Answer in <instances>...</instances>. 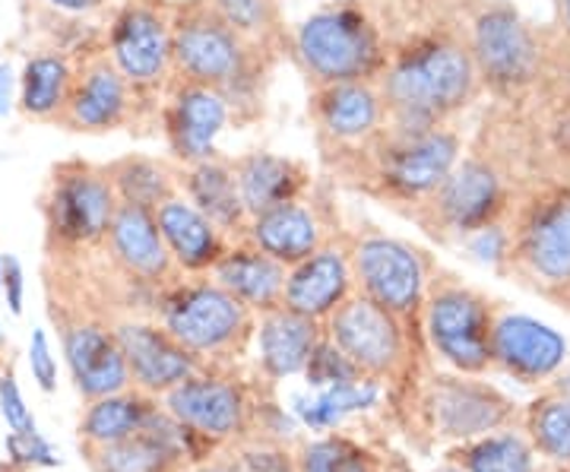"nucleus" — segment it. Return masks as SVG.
I'll return each instance as SVG.
<instances>
[{
	"instance_id": "nucleus-2",
	"label": "nucleus",
	"mask_w": 570,
	"mask_h": 472,
	"mask_svg": "<svg viewBox=\"0 0 570 472\" xmlns=\"http://www.w3.org/2000/svg\"><path fill=\"white\" fill-rule=\"evenodd\" d=\"M273 63V55L228 29L200 0L171 3V77L223 92L238 124L261 118Z\"/></svg>"
},
{
	"instance_id": "nucleus-25",
	"label": "nucleus",
	"mask_w": 570,
	"mask_h": 472,
	"mask_svg": "<svg viewBox=\"0 0 570 472\" xmlns=\"http://www.w3.org/2000/svg\"><path fill=\"white\" fill-rule=\"evenodd\" d=\"M326 238H333V232L326 228L321 204L307 197L273 206L261 216H250L245 232V242L257 245L285 267H295L298 260H305Z\"/></svg>"
},
{
	"instance_id": "nucleus-22",
	"label": "nucleus",
	"mask_w": 570,
	"mask_h": 472,
	"mask_svg": "<svg viewBox=\"0 0 570 472\" xmlns=\"http://www.w3.org/2000/svg\"><path fill=\"white\" fill-rule=\"evenodd\" d=\"M165 412L187 432L225 441L235 437L245 425V393L238 384L194 371L165 393Z\"/></svg>"
},
{
	"instance_id": "nucleus-6",
	"label": "nucleus",
	"mask_w": 570,
	"mask_h": 472,
	"mask_svg": "<svg viewBox=\"0 0 570 472\" xmlns=\"http://www.w3.org/2000/svg\"><path fill=\"white\" fill-rule=\"evenodd\" d=\"M105 51L137 96V121L156 118L171 82V3L121 0L108 20Z\"/></svg>"
},
{
	"instance_id": "nucleus-34",
	"label": "nucleus",
	"mask_w": 570,
	"mask_h": 472,
	"mask_svg": "<svg viewBox=\"0 0 570 472\" xmlns=\"http://www.w3.org/2000/svg\"><path fill=\"white\" fill-rule=\"evenodd\" d=\"M219 20L254 48L279 58L288 51L292 32L285 29L279 0H200Z\"/></svg>"
},
{
	"instance_id": "nucleus-42",
	"label": "nucleus",
	"mask_w": 570,
	"mask_h": 472,
	"mask_svg": "<svg viewBox=\"0 0 570 472\" xmlns=\"http://www.w3.org/2000/svg\"><path fill=\"white\" fill-rule=\"evenodd\" d=\"M0 415L7 422V429L17 434H32L36 432V419L22 400L20 384H17V374L13 371H3L0 374Z\"/></svg>"
},
{
	"instance_id": "nucleus-38",
	"label": "nucleus",
	"mask_w": 570,
	"mask_h": 472,
	"mask_svg": "<svg viewBox=\"0 0 570 472\" xmlns=\"http://www.w3.org/2000/svg\"><path fill=\"white\" fill-rule=\"evenodd\" d=\"M298 472H371L367 456L343 437L311 441L295 456Z\"/></svg>"
},
{
	"instance_id": "nucleus-1",
	"label": "nucleus",
	"mask_w": 570,
	"mask_h": 472,
	"mask_svg": "<svg viewBox=\"0 0 570 472\" xmlns=\"http://www.w3.org/2000/svg\"><path fill=\"white\" fill-rule=\"evenodd\" d=\"M371 7L387 41V63L377 80L387 127L450 124L482 86L463 20L448 0H371Z\"/></svg>"
},
{
	"instance_id": "nucleus-46",
	"label": "nucleus",
	"mask_w": 570,
	"mask_h": 472,
	"mask_svg": "<svg viewBox=\"0 0 570 472\" xmlns=\"http://www.w3.org/2000/svg\"><path fill=\"white\" fill-rule=\"evenodd\" d=\"M17 96H20V73L10 61H0V121L17 108Z\"/></svg>"
},
{
	"instance_id": "nucleus-37",
	"label": "nucleus",
	"mask_w": 570,
	"mask_h": 472,
	"mask_svg": "<svg viewBox=\"0 0 570 472\" xmlns=\"http://www.w3.org/2000/svg\"><path fill=\"white\" fill-rule=\"evenodd\" d=\"M527 437L554 466H570V396L542 393L527 410Z\"/></svg>"
},
{
	"instance_id": "nucleus-49",
	"label": "nucleus",
	"mask_w": 570,
	"mask_h": 472,
	"mask_svg": "<svg viewBox=\"0 0 570 472\" xmlns=\"http://www.w3.org/2000/svg\"><path fill=\"white\" fill-rule=\"evenodd\" d=\"M178 472H228V463L225 460H213V463H187Z\"/></svg>"
},
{
	"instance_id": "nucleus-23",
	"label": "nucleus",
	"mask_w": 570,
	"mask_h": 472,
	"mask_svg": "<svg viewBox=\"0 0 570 472\" xmlns=\"http://www.w3.org/2000/svg\"><path fill=\"white\" fill-rule=\"evenodd\" d=\"M105 247L115 267L140 286H165L181 273L165 247L156 213L146 206L118 204L111 228L105 235Z\"/></svg>"
},
{
	"instance_id": "nucleus-10",
	"label": "nucleus",
	"mask_w": 570,
	"mask_h": 472,
	"mask_svg": "<svg viewBox=\"0 0 570 472\" xmlns=\"http://www.w3.org/2000/svg\"><path fill=\"white\" fill-rule=\"evenodd\" d=\"M508 209L510 185L501 165L491 156L469 153L453 165L444 185L425 204L415 206L406 219L419 223L431 238L463 242L472 232L501 223Z\"/></svg>"
},
{
	"instance_id": "nucleus-13",
	"label": "nucleus",
	"mask_w": 570,
	"mask_h": 472,
	"mask_svg": "<svg viewBox=\"0 0 570 472\" xmlns=\"http://www.w3.org/2000/svg\"><path fill=\"white\" fill-rule=\"evenodd\" d=\"M491 302L463 286L453 276H431V286L422 308V327L431 350L438 352L450 368L463 374H482L491 368V327H494Z\"/></svg>"
},
{
	"instance_id": "nucleus-4",
	"label": "nucleus",
	"mask_w": 570,
	"mask_h": 472,
	"mask_svg": "<svg viewBox=\"0 0 570 472\" xmlns=\"http://www.w3.org/2000/svg\"><path fill=\"white\" fill-rule=\"evenodd\" d=\"M288 55L311 86L381 80L387 41L371 0H336L295 26Z\"/></svg>"
},
{
	"instance_id": "nucleus-54",
	"label": "nucleus",
	"mask_w": 570,
	"mask_h": 472,
	"mask_svg": "<svg viewBox=\"0 0 570 472\" xmlns=\"http://www.w3.org/2000/svg\"><path fill=\"white\" fill-rule=\"evenodd\" d=\"M0 286H3V267H0Z\"/></svg>"
},
{
	"instance_id": "nucleus-8",
	"label": "nucleus",
	"mask_w": 570,
	"mask_h": 472,
	"mask_svg": "<svg viewBox=\"0 0 570 472\" xmlns=\"http://www.w3.org/2000/svg\"><path fill=\"white\" fill-rule=\"evenodd\" d=\"M118 204L121 200L105 165H92L86 159L58 163L41 194L48 247L61 254H77L86 247L105 245Z\"/></svg>"
},
{
	"instance_id": "nucleus-15",
	"label": "nucleus",
	"mask_w": 570,
	"mask_h": 472,
	"mask_svg": "<svg viewBox=\"0 0 570 472\" xmlns=\"http://www.w3.org/2000/svg\"><path fill=\"white\" fill-rule=\"evenodd\" d=\"M232 121L235 115L223 92L171 77L159 105V127L171 153V163L197 165L213 156H223L219 137Z\"/></svg>"
},
{
	"instance_id": "nucleus-48",
	"label": "nucleus",
	"mask_w": 570,
	"mask_h": 472,
	"mask_svg": "<svg viewBox=\"0 0 570 472\" xmlns=\"http://www.w3.org/2000/svg\"><path fill=\"white\" fill-rule=\"evenodd\" d=\"M549 391L554 393H564V396H570V355H568V362L561 365V371L551 377V384H549Z\"/></svg>"
},
{
	"instance_id": "nucleus-7",
	"label": "nucleus",
	"mask_w": 570,
	"mask_h": 472,
	"mask_svg": "<svg viewBox=\"0 0 570 472\" xmlns=\"http://www.w3.org/2000/svg\"><path fill=\"white\" fill-rule=\"evenodd\" d=\"M307 115L317 134L326 171L348 181L371 144L387 127V105L377 80H346L311 86Z\"/></svg>"
},
{
	"instance_id": "nucleus-33",
	"label": "nucleus",
	"mask_w": 570,
	"mask_h": 472,
	"mask_svg": "<svg viewBox=\"0 0 570 472\" xmlns=\"http://www.w3.org/2000/svg\"><path fill=\"white\" fill-rule=\"evenodd\" d=\"M156 412L149 393L121 391L89 400V410L80 419V444L86 448H105L118 444L124 437L137 434Z\"/></svg>"
},
{
	"instance_id": "nucleus-41",
	"label": "nucleus",
	"mask_w": 570,
	"mask_h": 472,
	"mask_svg": "<svg viewBox=\"0 0 570 472\" xmlns=\"http://www.w3.org/2000/svg\"><path fill=\"white\" fill-rule=\"evenodd\" d=\"M3 448H7V456H10L13 466H61L58 451H55L39 432H10L7 434V441H3Z\"/></svg>"
},
{
	"instance_id": "nucleus-16",
	"label": "nucleus",
	"mask_w": 570,
	"mask_h": 472,
	"mask_svg": "<svg viewBox=\"0 0 570 472\" xmlns=\"http://www.w3.org/2000/svg\"><path fill=\"white\" fill-rule=\"evenodd\" d=\"M51 317L61 330L63 358L82 400H99L130 387V371L124 362L115 327L89 311H63L51 305Z\"/></svg>"
},
{
	"instance_id": "nucleus-44",
	"label": "nucleus",
	"mask_w": 570,
	"mask_h": 472,
	"mask_svg": "<svg viewBox=\"0 0 570 472\" xmlns=\"http://www.w3.org/2000/svg\"><path fill=\"white\" fill-rule=\"evenodd\" d=\"M466 247L472 250V257L479 264H491V267H504V257H508V228L501 223H494L489 228H479L472 232L469 238H463Z\"/></svg>"
},
{
	"instance_id": "nucleus-43",
	"label": "nucleus",
	"mask_w": 570,
	"mask_h": 472,
	"mask_svg": "<svg viewBox=\"0 0 570 472\" xmlns=\"http://www.w3.org/2000/svg\"><path fill=\"white\" fill-rule=\"evenodd\" d=\"M29 368H32V377L45 393L58 387V362L51 352V340L41 327L32 330V336H29Z\"/></svg>"
},
{
	"instance_id": "nucleus-53",
	"label": "nucleus",
	"mask_w": 570,
	"mask_h": 472,
	"mask_svg": "<svg viewBox=\"0 0 570 472\" xmlns=\"http://www.w3.org/2000/svg\"><path fill=\"white\" fill-rule=\"evenodd\" d=\"M3 343H7V340H3V330H0V352H3Z\"/></svg>"
},
{
	"instance_id": "nucleus-14",
	"label": "nucleus",
	"mask_w": 570,
	"mask_h": 472,
	"mask_svg": "<svg viewBox=\"0 0 570 472\" xmlns=\"http://www.w3.org/2000/svg\"><path fill=\"white\" fill-rule=\"evenodd\" d=\"M326 340L346 355L365 377H393L406 362V324L390 311L371 302L362 292H352L340 308L324 321Z\"/></svg>"
},
{
	"instance_id": "nucleus-30",
	"label": "nucleus",
	"mask_w": 570,
	"mask_h": 472,
	"mask_svg": "<svg viewBox=\"0 0 570 472\" xmlns=\"http://www.w3.org/2000/svg\"><path fill=\"white\" fill-rule=\"evenodd\" d=\"M321 340H324L321 321H311L305 314H295V311L283 308V305L264 311L261 324H257L261 368L273 381L302 374Z\"/></svg>"
},
{
	"instance_id": "nucleus-26",
	"label": "nucleus",
	"mask_w": 570,
	"mask_h": 472,
	"mask_svg": "<svg viewBox=\"0 0 570 472\" xmlns=\"http://www.w3.org/2000/svg\"><path fill=\"white\" fill-rule=\"evenodd\" d=\"M156 223L175 267L181 273H209L228 247L223 228L190 204L181 190L156 209Z\"/></svg>"
},
{
	"instance_id": "nucleus-20",
	"label": "nucleus",
	"mask_w": 570,
	"mask_h": 472,
	"mask_svg": "<svg viewBox=\"0 0 570 472\" xmlns=\"http://www.w3.org/2000/svg\"><path fill=\"white\" fill-rule=\"evenodd\" d=\"M355 292V273L348 257V238H326L324 245L295 267L285 269L283 308L326 321Z\"/></svg>"
},
{
	"instance_id": "nucleus-28",
	"label": "nucleus",
	"mask_w": 570,
	"mask_h": 472,
	"mask_svg": "<svg viewBox=\"0 0 570 472\" xmlns=\"http://www.w3.org/2000/svg\"><path fill=\"white\" fill-rule=\"evenodd\" d=\"M238 194L247 216H261L273 206L307 197L311 168L302 159L276 156V153H245L232 159Z\"/></svg>"
},
{
	"instance_id": "nucleus-45",
	"label": "nucleus",
	"mask_w": 570,
	"mask_h": 472,
	"mask_svg": "<svg viewBox=\"0 0 570 472\" xmlns=\"http://www.w3.org/2000/svg\"><path fill=\"white\" fill-rule=\"evenodd\" d=\"M0 267H3V286H0V295L7 302L10 314H22V298H26V273H22V264L17 254H0Z\"/></svg>"
},
{
	"instance_id": "nucleus-40",
	"label": "nucleus",
	"mask_w": 570,
	"mask_h": 472,
	"mask_svg": "<svg viewBox=\"0 0 570 472\" xmlns=\"http://www.w3.org/2000/svg\"><path fill=\"white\" fill-rule=\"evenodd\" d=\"M228 472H298L295 460L269 441H250L235 448L232 456H225Z\"/></svg>"
},
{
	"instance_id": "nucleus-11",
	"label": "nucleus",
	"mask_w": 570,
	"mask_h": 472,
	"mask_svg": "<svg viewBox=\"0 0 570 472\" xmlns=\"http://www.w3.org/2000/svg\"><path fill=\"white\" fill-rule=\"evenodd\" d=\"M479 82L501 99H517L542 77V41L510 3L485 0L466 20Z\"/></svg>"
},
{
	"instance_id": "nucleus-39",
	"label": "nucleus",
	"mask_w": 570,
	"mask_h": 472,
	"mask_svg": "<svg viewBox=\"0 0 570 472\" xmlns=\"http://www.w3.org/2000/svg\"><path fill=\"white\" fill-rule=\"evenodd\" d=\"M305 377L311 387H330V384H346V381H358V377H365L362 371L355 368L352 362H348L343 352L336 350L330 340L317 343V350L311 355V362H307Z\"/></svg>"
},
{
	"instance_id": "nucleus-9",
	"label": "nucleus",
	"mask_w": 570,
	"mask_h": 472,
	"mask_svg": "<svg viewBox=\"0 0 570 472\" xmlns=\"http://www.w3.org/2000/svg\"><path fill=\"white\" fill-rule=\"evenodd\" d=\"M156 317L197 358L238 350L254 330V311L216 279H171L159 286Z\"/></svg>"
},
{
	"instance_id": "nucleus-50",
	"label": "nucleus",
	"mask_w": 570,
	"mask_h": 472,
	"mask_svg": "<svg viewBox=\"0 0 570 472\" xmlns=\"http://www.w3.org/2000/svg\"><path fill=\"white\" fill-rule=\"evenodd\" d=\"M558 10H561V26H564L570 39V0H558Z\"/></svg>"
},
{
	"instance_id": "nucleus-27",
	"label": "nucleus",
	"mask_w": 570,
	"mask_h": 472,
	"mask_svg": "<svg viewBox=\"0 0 570 472\" xmlns=\"http://www.w3.org/2000/svg\"><path fill=\"white\" fill-rule=\"evenodd\" d=\"M285 269H288L285 264L273 260L261 247L238 238L235 245L225 247V254L213 264L209 273L245 308H250L254 314H264V311L283 305Z\"/></svg>"
},
{
	"instance_id": "nucleus-18",
	"label": "nucleus",
	"mask_w": 570,
	"mask_h": 472,
	"mask_svg": "<svg viewBox=\"0 0 570 472\" xmlns=\"http://www.w3.org/2000/svg\"><path fill=\"white\" fill-rule=\"evenodd\" d=\"M568 340L527 314H498L491 327V368L520 384L551 381L568 362Z\"/></svg>"
},
{
	"instance_id": "nucleus-24",
	"label": "nucleus",
	"mask_w": 570,
	"mask_h": 472,
	"mask_svg": "<svg viewBox=\"0 0 570 472\" xmlns=\"http://www.w3.org/2000/svg\"><path fill=\"white\" fill-rule=\"evenodd\" d=\"M187 432L168 412H153L140 432L118 444L86 448L92 472H178L190 463Z\"/></svg>"
},
{
	"instance_id": "nucleus-51",
	"label": "nucleus",
	"mask_w": 570,
	"mask_h": 472,
	"mask_svg": "<svg viewBox=\"0 0 570 472\" xmlns=\"http://www.w3.org/2000/svg\"><path fill=\"white\" fill-rule=\"evenodd\" d=\"M434 472H466L460 463H450V466H441V470H434Z\"/></svg>"
},
{
	"instance_id": "nucleus-47",
	"label": "nucleus",
	"mask_w": 570,
	"mask_h": 472,
	"mask_svg": "<svg viewBox=\"0 0 570 472\" xmlns=\"http://www.w3.org/2000/svg\"><path fill=\"white\" fill-rule=\"evenodd\" d=\"M105 3H111V0H48L51 10L67 13V17H89V13L102 10Z\"/></svg>"
},
{
	"instance_id": "nucleus-52",
	"label": "nucleus",
	"mask_w": 570,
	"mask_h": 472,
	"mask_svg": "<svg viewBox=\"0 0 570 472\" xmlns=\"http://www.w3.org/2000/svg\"><path fill=\"white\" fill-rule=\"evenodd\" d=\"M535 472H568V466L561 470V466H551V470H535Z\"/></svg>"
},
{
	"instance_id": "nucleus-5",
	"label": "nucleus",
	"mask_w": 570,
	"mask_h": 472,
	"mask_svg": "<svg viewBox=\"0 0 570 472\" xmlns=\"http://www.w3.org/2000/svg\"><path fill=\"white\" fill-rule=\"evenodd\" d=\"M542 298L570 308V187L539 185L513 209L504 267Z\"/></svg>"
},
{
	"instance_id": "nucleus-35",
	"label": "nucleus",
	"mask_w": 570,
	"mask_h": 472,
	"mask_svg": "<svg viewBox=\"0 0 570 472\" xmlns=\"http://www.w3.org/2000/svg\"><path fill=\"white\" fill-rule=\"evenodd\" d=\"M453 463L466 472H535V448L527 434L501 429L466 441L453 453Z\"/></svg>"
},
{
	"instance_id": "nucleus-12",
	"label": "nucleus",
	"mask_w": 570,
	"mask_h": 472,
	"mask_svg": "<svg viewBox=\"0 0 570 472\" xmlns=\"http://www.w3.org/2000/svg\"><path fill=\"white\" fill-rule=\"evenodd\" d=\"M355 292L367 295L396 321H419L431 286V260L425 250L384 232H358L348 238Z\"/></svg>"
},
{
	"instance_id": "nucleus-31",
	"label": "nucleus",
	"mask_w": 570,
	"mask_h": 472,
	"mask_svg": "<svg viewBox=\"0 0 570 472\" xmlns=\"http://www.w3.org/2000/svg\"><path fill=\"white\" fill-rule=\"evenodd\" d=\"M77 80V61L67 51H39L29 55L20 70L17 108L29 121L61 124Z\"/></svg>"
},
{
	"instance_id": "nucleus-19",
	"label": "nucleus",
	"mask_w": 570,
	"mask_h": 472,
	"mask_svg": "<svg viewBox=\"0 0 570 472\" xmlns=\"http://www.w3.org/2000/svg\"><path fill=\"white\" fill-rule=\"evenodd\" d=\"M115 336L130 371V384L140 393L159 396L200 371V358L184 350L163 324L127 317L115 324Z\"/></svg>"
},
{
	"instance_id": "nucleus-32",
	"label": "nucleus",
	"mask_w": 570,
	"mask_h": 472,
	"mask_svg": "<svg viewBox=\"0 0 570 472\" xmlns=\"http://www.w3.org/2000/svg\"><path fill=\"white\" fill-rule=\"evenodd\" d=\"M105 171L121 204L146 206L156 213L168 197L178 194V163H168L159 156L127 153L121 159H111L105 165Z\"/></svg>"
},
{
	"instance_id": "nucleus-21",
	"label": "nucleus",
	"mask_w": 570,
	"mask_h": 472,
	"mask_svg": "<svg viewBox=\"0 0 570 472\" xmlns=\"http://www.w3.org/2000/svg\"><path fill=\"white\" fill-rule=\"evenodd\" d=\"M428 406L438 434L456 441H475L482 434L501 432L517 412L501 391L460 377H438L428 391Z\"/></svg>"
},
{
	"instance_id": "nucleus-36",
	"label": "nucleus",
	"mask_w": 570,
	"mask_h": 472,
	"mask_svg": "<svg viewBox=\"0 0 570 472\" xmlns=\"http://www.w3.org/2000/svg\"><path fill=\"white\" fill-rule=\"evenodd\" d=\"M377 396H381L377 381H374V377H358V381H346V384L321 387V393H317L314 400H298L295 412H298V419L305 422L307 429L326 432V429L340 425L348 412L374 406Z\"/></svg>"
},
{
	"instance_id": "nucleus-29",
	"label": "nucleus",
	"mask_w": 570,
	"mask_h": 472,
	"mask_svg": "<svg viewBox=\"0 0 570 472\" xmlns=\"http://www.w3.org/2000/svg\"><path fill=\"white\" fill-rule=\"evenodd\" d=\"M178 190L223 228L225 238H235V242L245 238L250 216L238 194L232 156H213L206 163L178 165Z\"/></svg>"
},
{
	"instance_id": "nucleus-17",
	"label": "nucleus",
	"mask_w": 570,
	"mask_h": 472,
	"mask_svg": "<svg viewBox=\"0 0 570 472\" xmlns=\"http://www.w3.org/2000/svg\"><path fill=\"white\" fill-rule=\"evenodd\" d=\"M137 124V96L108 51H89L77 63V80L70 102L63 108L61 127L73 134H111Z\"/></svg>"
},
{
	"instance_id": "nucleus-3",
	"label": "nucleus",
	"mask_w": 570,
	"mask_h": 472,
	"mask_svg": "<svg viewBox=\"0 0 570 472\" xmlns=\"http://www.w3.org/2000/svg\"><path fill=\"white\" fill-rule=\"evenodd\" d=\"M460 159L463 137L450 124L425 130L384 127V134L371 144L346 185L409 216L444 185Z\"/></svg>"
}]
</instances>
